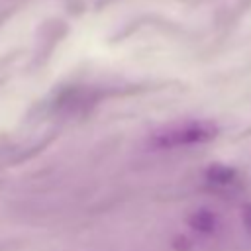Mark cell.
I'll use <instances>...</instances> for the list:
<instances>
[{
	"instance_id": "cell-1",
	"label": "cell",
	"mask_w": 251,
	"mask_h": 251,
	"mask_svg": "<svg viewBox=\"0 0 251 251\" xmlns=\"http://www.w3.org/2000/svg\"><path fill=\"white\" fill-rule=\"evenodd\" d=\"M216 135V127L210 124H186L169 131H163L155 135L153 143L157 147H178V145H192V143H204L210 141Z\"/></svg>"
},
{
	"instance_id": "cell-2",
	"label": "cell",
	"mask_w": 251,
	"mask_h": 251,
	"mask_svg": "<svg viewBox=\"0 0 251 251\" xmlns=\"http://www.w3.org/2000/svg\"><path fill=\"white\" fill-rule=\"evenodd\" d=\"M188 224L192 229L200 231V233H212L214 227H216V218L212 212L208 210H196L190 218H188Z\"/></svg>"
},
{
	"instance_id": "cell-3",
	"label": "cell",
	"mask_w": 251,
	"mask_h": 251,
	"mask_svg": "<svg viewBox=\"0 0 251 251\" xmlns=\"http://www.w3.org/2000/svg\"><path fill=\"white\" fill-rule=\"evenodd\" d=\"M206 178L212 184H229L235 180V171L226 165H212L206 171Z\"/></svg>"
},
{
	"instance_id": "cell-4",
	"label": "cell",
	"mask_w": 251,
	"mask_h": 251,
	"mask_svg": "<svg viewBox=\"0 0 251 251\" xmlns=\"http://www.w3.org/2000/svg\"><path fill=\"white\" fill-rule=\"evenodd\" d=\"M243 224H245V227L251 231V204H247V206L243 208Z\"/></svg>"
}]
</instances>
